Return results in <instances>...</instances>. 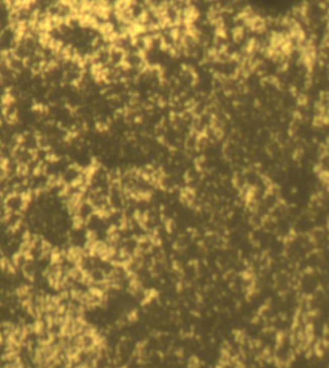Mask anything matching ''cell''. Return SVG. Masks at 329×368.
Instances as JSON below:
<instances>
[{"instance_id":"cell-1","label":"cell","mask_w":329,"mask_h":368,"mask_svg":"<svg viewBox=\"0 0 329 368\" xmlns=\"http://www.w3.org/2000/svg\"><path fill=\"white\" fill-rule=\"evenodd\" d=\"M256 4L267 9H281L287 4H291L293 0H253Z\"/></svg>"}]
</instances>
